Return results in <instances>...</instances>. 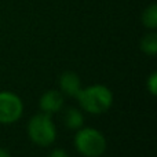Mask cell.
<instances>
[{
	"label": "cell",
	"mask_w": 157,
	"mask_h": 157,
	"mask_svg": "<svg viewBox=\"0 0 157 157\" xmlns=\"http://www.w3.org/2000/svg\"><path fill=\"white\" fill-rule=\"evenodd\" d=\"M141 50L146 55L155 57L157 54V33L155 30L146 33L141 40Z\"/></svg>",
	"instance_id": "ba28073f"
},
{
	"label": "cell",
	"mask_w": 157,
	"mask_h": 157,
	"mask_svg": "<svg viewBox=\"0 0 157 157\" xmlns=\"http://www.w3.org/2000/svg\"><path fill=\"white\" fill-rule=\"evenodd\" d=\"M48 157H69L68 152H66L65 149H61V147H58V149H54L51 153H50Z\"/></svg>",
	"instance_id": "8fae6325"
},
{
	"label": "cell",
	"mask_w": 157,
	"mask_h": 157,
	"mask_svg": "<svg viewBox=\"0 0 157 157\" xmlns=\"http://www.w3.org/2000/svg\"><path fill=\"white\" fill-rule=\"evenodd\" d=\"M59 88L63 95L76 98L81 90V80L78 75L75 72H63L59 77Z\"/></svg>",
	"instance_id": "8992f818"
},
{
	"label": "cell",
	"mask_w": 157,
	"mask_h": 157,
	"mask_svg": "<svg viewBox=\"0 0 157 157\" xmlns=\"http://www.w3.org/2000/svg\"><path fill=\"white\" fill-rule=\"evenodd\" d=\"M142 24H144V26H146L150 30H155L157 28V4L156 3H152L149 7L145 8V11L142 13Z\"/></svg>",
	"instance_id": "9c48e42d"
},
{
	"label": "cell",
	"mask_w": 157,
	"mask_h": 157,
	"mask_svg": "<svg viewBox=\"0 0 157 157\" xmlns=\"http://www.w3.org/2000/svg\"><path fill=\"white\" fill-rule=\"evenodd\" d=\"M75 147L84 157H99L106 150V138L97 128L81 127L75 135Z\"/></svg>",
	"instance_id": "7a4b0ae2"
},
{
	"label": "cell",
	"mask_w": 157,
	"mask_h": 157,
	"mask_svg": "<svg viewBox=\"0 0 157 157\" xmlns=\"http://www.w3.org/2000/svg\"><path fill=\"white\" fill-rule=\"evenodd\" d=\"M76 98L80 108L91 114H102L113 105V92L102 84H92L81 88Z\"/></svg>",
	"instance_id": "6da1fadb"
},
{
	"label": "cell",
	"mask_w": 157,
	"mask_h": 157,
	"mask_svg": "<svg viewBox=\"0 0 157 157\" xmlns=\"http://www.w3.org/2000/svg\"><path fill=\"white\" fill-rule=\"evenodd\" d=\"M24 113V103L17 94L11 91H0V123L13 124L18 121Z\"/></svg>",
	"instance_id": "277c9868"
},
{
	"label": "cell",
	"mask_w": 157,
	"mask_h": 157,
	"mask_svg": "<svg viewBox=\"0 0 157 157\" xmlns=\"http://www.w3.org/2000/svg\"><path fill=\"white\" fill-rule=\"evenodd\" d=\"M0 157H11V153L6 147H0Z\"/></svg>",
	"instance_id": "7c38bea8"
},
{
	"label": "cell",
	"mask_w": 157,
	"mask_h": 157,
	"mask_svg": "<svg viewBox=\"0 0 157 157\" xmlns=\"http://www.w3.org/2000/svg\"><path fill=\"white\" fill-rule=\"evenodd\" d=\"M63 124L68 130L77 131L78 128L83 127L84 124V116L78 109L76 108H69L63 113Z\"/></svg>",
	"instance_id": "52a82bcc"
},
{
	"label": "cell",
	"mask_w": 157,
	"mask_h": 157,
	"mask_svg": "<svg viewBox=\"0 0 157 157\" xmlns=\"http://www.w3.org/2000/svg\"><path fill=\"white\" fill-rule=\"evenodd\" d=\"M146 84H147V90H149V92L155 97L156 92H157V73L153 72V73L149 76V78H147Z\"/></svg>",
	"instance_id": "30bf717a"
},
{
	"label": "cell",
	"mask_w": 157,
	"mask_h": 157,
	"mask_svg": "<svg viewBox=\"0 0 157 157\" xmlns=\"http://www.w3.org/2000/svg\"><path fill=\"white\" fill-rule=\"evenodd\" d=\"M39 105L43 113L54 114L63 108V94L58 90H48L40 97Z\"/></svg>",
	"instance_id": "5b68a950"
},
{
	"label": "cell",
	"mask_w": 157,
	"mask_h": 157,
	"mask_svg": "<svg viewBox=\"0 0 157 157\" xmlns=\"http://www.w3.org/2000/svg\"><path fill=\"white\" fill-rule=\"evenodd\" d=\"M28 135L37 146L46 147L54 144L57 138V127L51 119V114H35L28 123Z\"/></svg>",
	"instance_id": "3957f363"
}]
</instances>
